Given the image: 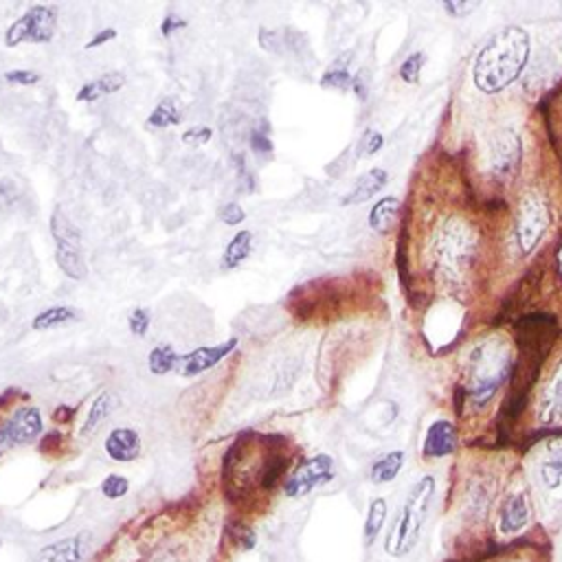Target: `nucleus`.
<instances>
[{
	"instance_id": "12",
	"label": "nucleus",
	"mask_w": 562,
	"mask_h": 562,
	"mask_svg": "<svg viewBox=\"0 0 562 562\" xmlns=\"http://www.w3.org/2000/svg\"><path fill=\"white\" fill-rule=\"evenodd\" d=\"M103 451L112 461L130 463L141 455V435L135 428L117 426L108 433L106 442H103Z\"/></svg>"
},
{
	"instance_id": "31",
	"label": "nucleus",
	"mask_w": 562,
	"mask_h": 562,
	"mask_svg": "<svg viewBox=\"0 0 562 562\" xmlns=\"http://www.w3.org/2000/svg\"><path fill=\"white\" fill-rule=\"evenodd\" d=\"M229 534H233V542L235 545H240V549L249 551L253 549L255 542H258V536H255V531L250 530L249 525H241V522H238V525H229Z\"/></svg>"
},
{
	"instance_id": "17",
	"label": "nucleus",
	"mask_w": 562,
	"mask_h": 562,
	"mask_svg": "<svg viewBox=\"0 0 562 562\" xmlns=\"http://www.w3.org/2000/svg\"><path fill=\"white\" fill-rule=\"evenodd\" d=\"M398 214H400V200L396 196H384L372 206L367 222L376 233H389L396 224Z\"/></svg>"
},
{
	"instance_id": "5",
	"label": "nucleus",
	"mask_w": 562,
	"mask_h": 562,
	"mask_svg": "<svg viewBox=\"0 0 562 562\" xmlns=\"http://www.w3.org/2000/svg\"><path fill=\"white\" fill-rule=\"evenodd\" d=\"M334 479V460L329 455H314L303 460L288 475L284 483V492L290 499H303L317 487Z\"/></svg>"
},
{
	"instance_id": "41",
	"label": "nucleus",
	"mask_w": 562,
	"mask_h": 562,
	"mask_svg": "<svg viewBox=\"0 0 562 562\" xmlns=\"http://www.w3.org/2000/svg\"><path fill=\"white\" fill-rule=\"evenodd\" d=\"M554 398H556V402L562 404V367H560L558 378H556V382H554Z\"/></svg>"
},
{
	"instance_id": "13",
	"label": "nucleus",
	"mask_w": 562,
	"mask_h": 562,
	"mask_svg": "<svg viewBox=\"0 0 562 562\" xmlns=\"http://www.w3.org/2000/svg\"><path fill=\"white\" fill-rule=\"evenodd\" d=\"M56 261L68 279L82 281L88 275L82 241H56Z\"/></svg>"
},
{
	"instance_id": "23",
	"label": "nucleus",
	"mask_w": 562,
	"mask_h": 562,
	"mask_svg": "<svg viewBox=\"0 0 562 562\" xmlns=\"http://www.w3.org/2000/svg\"><path fill=\"white\" fill-rule=\"evenodd\" d=\"M387 514H389V503L378 496L369 503V510H367V519H364V530H363V539L364 545L372 547L376 542L378 536L382 534V527L387 522Z\"/></svg>"
},
{
	"instance_id": "6",
	"label": "nucleus",
	"mask_w": 562,
	"mask_h": 562,
	"mask_svg": "<svg viewBox=\"0 0 562 562\" xmlns=\"http://www.w3.org/2000/svg\"><path fill=\"white\" fill-rule=\"evenodd\" d=\"M44 428L42 413L36 407H22L0 426V457L7 451L40 437Z\"/></svg>"
},
{
	"instance_id": "28",
	"label": "nucleus",
	"mask_w": 562,
	"mask_h": 562,
	"mask_svg": "<svg viewBox=\"0 0 562 562\" xmlns=\"http://www.w3.org/2000/svg\"><path fill=\"white\" fill-rule=\"evenodd\" d=\"M352 73L347 68H329L328 73L319 80L323 88H337V91H345V88L352 86Z\"/></svg>"
},
{
	"instance_id": "36",
	"label": "nucleus",
	"mask_w": 562,
	"mask_h": 562,
	"mask_svg": "<svg viewBox=\"0 0 562 562\" xmlns=\"http://www.w3.org/2000/svg\"><path fill=\"white\" fill-rule=\"evenodd\" d=\"M479 7V3H443V9H446L448 13H451L452 18H466L468 13H472L475 9Z\"/></svg>"
},
{
	"instance_id": "32",
	"label": "nucleus",
	"mask_w": 562,
	"mask_h": 562,
	"mask_svg": "<svg viewBox=\"0 0 562 562\" xmlns=\"http://www.w3.org/2000/svg\"><path fill=\"white\" fill-rule=\"evenodd\" d=\"M218 218L224 222L226 226H238L246 220V211L241 209L240 202H226L218 211Z\"/></svg>"
},
{
	"instance_id": "20",
	"label": "nucleus",
	"mask_w": 562,
	"mask_h": 562,
	"mask_svg": "<svg viewBox=\"0 0 562 562\" xmlns=\"http://www.w3.org/2000/svg\"><path fill=\"white\" fill-rule=\"evenodd\" d=\"M250 253H253V233H250L249 229H241L229 240V244H226L222 266H224L226 270L238 268L241 261L250 258Z\"/></svg>"
},
{
	"instance_id": "33",
	"label": "nucleus",
	"mask_w": 562,
	"mask_h": 562,
	"mask_svg": "<svg viewBox=\"0 0 562 562\" xmlns=\"http://www.w3.org/2000/svg\"><path fill=\"white\" fill-rule=\"evenodd\" d=\"M214 136V130L209 126H191L182 132V143L187 145H205V143L211 141Z\"/></svg>"
},
{
	"instance_id": "38",
	"label": "nucleus",
	"mask_w": 562,
	"mask_h": 562,
	"mask_svg": "<svg viewBox=\"0 0 562 562\" xmlns=\"http://www.w3.org/2000/svg\"><path fill=\"white\" fill-rule=\"evenodd\" d=\"M115 38H117V29H101L100 33H95V36H92L91 40L86 42V51H92V48L103 47V44L115 40Z\"/></svg>"
},
{
	"instance_id": "9",
	"label": "nucleus",
	"mask_w": 562,
	"mask_h": 562,
	"mask_svg": "<svg viewBox=\"0 0 562 562\" xmlns=\"http://www.w3.org/2000/svg\"><path fill=\"white\" fill-rule=\"evenodd\" d=\"M460 446V433L451 420H435L424 433L422 457L426 460H443L451 457Z\"/></svg>"
},
{
	"instance_id": "4",
	"label": "nucleus",
	"mask_w": 562,
	"mask_h": 562,
	"mask_svg": "<svg viewBox=\"0 0 562 562\" xmlns=\"http://www.w3.org/2000/svg\"><path fill=\"white\" fill-rule=\"evenodd\" d=\"M57 7L53 4H33L18 18L4 33V44L9 48L21 44H47L56 38Z\"/></svg>"
},
{
	"instance_id": "10",
	"label": "nucleus",
	"mask_w": 562,
	"mask_h": 562,
	"mask_svg": "<svg viewBox=\"0 0 562 562\" xmlns=\"http://www.w3.org/2000/svg\"><path fill=\"white\" fill-rule=\"evenodd\" d=\"M531 519V503L527 492H514L505 499L499 512V530L503 534H521Z\"/></svg>"
},
{
	"instance_id": "22",
	"label": "nucleus",
	"mask_w": 562,
	"mask_h": 562,
	"mask_svg": "<svg viewBox=\"0 0 562 562\" xmlns=\"http://www.w3.org/2000/svg\"><path fill=\"white\" fill-rule=\"evenodd\" d=\"M77 319H80V312H77L75 308H68V305H56V308H48L38 314V317H33L31 328L36 329V332H44V329L62 328V325L77 321Z\"/></svg>"
},
{
	"instance_id": "16",
	"label": "nucleus",
	"mask_w": 562,
	"mask_h": 562,
	"mask_svg": "<svg viewBox=\"0 0 562 562\" xmlns=\"http://www.w3.org/2000/svg\"><path fill=\"white\" fill-rule=\"evenodd\" d=\"M117 407H119V398L112 391H101L100 396L95 398V402L91 404V411H88L86 422H83L82 426V435L83 437L92 435V433L112 416V411H115Z\"/></svg>"
},
{
	"instance_id": "8",
	"label": "nucleus",
	"mask_w": 562,
	"mask_h": 562,
	"mask_svg": "<svg viewBox=\"0 0 562 562\" xmlns=\"http://www.w3.org/2000/svg\"><path fill=\"white\" fill-rule=\"evenodd\" d=\"M235 347H238V338L233 337L220 345L198 347V349H194V352L185 354V356H180V363H179L180 376L194 378V376H200V373L209 372V369H214L220 361H224V358L229 356Z\"/></svg>"
},
{
	"instance_id": "39",
	"label": "nucleus",
	"mask_w": 562,
	"mask_h": 562,
	"mask_svg": "<svg viewBox=\"0 0 562 562\" xmlns=\"http://www.w3.org/2000/svg\"><path fill=\"white\" fill-rule=\"evenodd\" d=\"M62 440L64 437L60 435V433H47V435H44V440L40 442V451L44 452V455H53V448H57L62 443Z\"/></svg>"
},
{
	"instance_id": "14",
	"label": "nucleus",
	"mask_w": 562,
	"mask_h": 562,
	"mask_svg": "<svg viewBox=\"0 0 562 562\" xmlns=\"http://www.w3.org/2000/svg\"><path fill=\"white\" fill-rule=\"evenodd\" d=\"M389 174L382 170V167H373V170L364 171V174L354 182L352 191L343 198V205H363V202L372 200L373 196L381 194V191L387 187Z\"/></svg>"
},
{
	"instance_id": "29",
	"label": "nucleus",
	"mask_w": 562,
	"mask_h": 562,
	"mask_svg": "<svg viewBox=\"0 0 562 562\" xmlns=\"http://www.w3.org/2000/svg\"><path fill=\"white\" fill-rule=\"evenodd\" d=\"M150 323H152V314L147 308L132 310L130 317H127V328H130V332L139 338L145 337L147 329H150Z\"/></svg>"
},
{
	"instance_id": "26",
	"label": "nucleus",
	"mask_w": 562,
	"mask_h": 562,
	"mask_svg": "<svg viewBox=\"0 0 562 562\" xmlns=\"http://www.w3.org/2000/svg\"><path fill=\"white\" fill-rule=\"evenodd\" d=\"M127 492H130V479L123 475H117V472H112V475H108L106 479L101 481V495L106 496V499L119 501L127 495Z\"/></svg>"
},
{
	"instance_id": "40",
	"label": "nucleus",
	"mask_w": 562,
	"mask_h": 562,
	"mask_svg": "<svg viewBox=\"0 0 562 562\" xmlns=\"http://www.w3.org/2000/svg\"><path fill=\"white\" fill-rule=\"evenodd\" d=\"M73 416H75V408H68V407H57L56 411H53V422H57V424H68L73 420Z\"/></svg>"
},
{
	"instance_id": "11",
	"label": "nucleus",
	"mask_w": 562,
	"mask_h": 562,
	"mask_svg": "<svg viewBox=\"0 0 562 562\" xmlns=\"http://www.w3.org/2000/svg\"><path fill=\"white\" fill-rule=\"evenodd\" d=\"M88 539H91V534L82 531L77 536H68V539L51 542V545L42 547L38 551L33 562H83Z\"/></svg>"
},
{
	"instance_id": "35",
	"label": "nucleus",
	"mask_w": 562,
	"mask_h": 562,
	"mask_svg": "<svg viewBox=\"0 0 562 562\" xmlns=\"http://www.w3.org/2000/svg\"><path fill=\"white\" fill-rule=\"evenodd\" d=\"M185 27H187L185 18L176 16V13H167L165 21L161 22V36L171 38L176 31H180V29H185Z\"/></svg>"
},
{
	"instance_id": "25",
	"label": "nucleus",
	"mask_w": 562,
	"mask_h": 562,
	"mask_svg": "<svg viewBox=\"0 0 562 562\" xmlns=\"http://www.w3.org/2000/svg\"><path fill=\"white\" fill-rule=\"evenodd\" d=\"M424 62H426V56H424L422 51L411 53V56H408L407 60H404V62L400 64V71H398V75H400V80H402L404 83H411V86H416V83H420Z\"/></svg>"
},
{
	"instance_id": "24",
	"label": "nucleus",
	"mask_w": 562,
	"mask_h": 562,
	"mask_svg": "<svg viewBox=\"0 0 562 562\" xmlns=\"http://www.w3.org/2000/svg\"><path fill=\"white\" fill-rule=\"evenodd\" d=\"M179 363L180 354H176L171 345H156L147 356V367L154 376H167L170 372L179 369Z\"/></svg>"
},
{
	"instance_id": "37",
	"label": "nucleus",
	"mask_w": 562,
	"mask_h": 562,
	"mask_svg": "<svg viewBox=\"0 0 562 562\" xmlns=\"http://www.w3.org/2000/svg\"><path fill=\"white\" fill-rule=\"evenodd\" d=\"M250 150L258 152V154H268V152H273V141L268 139V135L266 132H253V136H250Z\"/></svg>"
},
{
	"instance_id": "27",
	"label": "nucleus",
	"mask_w": 562,
	"mask_h": 562,
	"mask_svg": "<svg viewBox=\"0 0 562 562\" xmlns=\"http://www.w3.org/2000/svg\"><path fill=\"white\" fill-rule=\"evenodd\" d=\"M92 82H95L100 95L106 97V95H115V92H119L121 88L126 86V75L119 71H110V73H103V75H100Z\"/></svg>"
},
{
	"instance_id": "2",
	"label": "nucleus",
	"mask_w": 562,
	"mask_h": 562,
	"mask_svg": "<svg viewBox=\"0 0 562 562\" xmlns=\"http://www.w3.org/2000/svg\"><path fill=\"white\" fill-rule=\"evenodd\" d=\"M433 496H435V479L431 475L413 483L407 503L402 505L400 514H398L396 522L384 539V551L391 558H404L416 549L422 539L424 525H426Z\"/></svg>"
},
{
	"instance_id": "1",
	"label": "nucleus",
	"mask_w": 562,
	"mask_h": 562,
	"mask_svg": "<svg viewBox=\"0 0 562 562\" xmlns=\"http://www.w3.org/2000/svg\"><path fill=\"white\" fill-rule=\"evenodd\" d=\"M527 60H530V33L516 24L503 27L477 56L472 82L486 95H496L519 80Z\"/></svg>"
},
{
	"instance_id": "21",
	"label": "nucleus",
	"mask_w": 562,
	"mask_h": 562,
	"mask_svg": "<svg viewBox=\"0 0 562 562\" xmlns=\"http://www.w3.org/2000/svg\"><path fill=\"white\" fill-rule=\"evenodd\" d=\"M182 121V103L179 97H165V100L159 101V106L154 108V110L150 112V117H147V126L150 127H156V130H161V127H174L179 126V123Z\"/></svg>"
},
{
	"instance_id": "18",
	"label": "nucleus",
	"mask_w": 562,
	"mask_h": 562,
	"mask_svg": "<svg viewBox=\"0 0 562 562\" xmlns=\"http://www.w3.org/2000/svg\"><path fill=\"white\" fill-rule=\"evenodd\" d=\"M540 477L549 490H558L562 486V437L547 443L545 457L540 463Z\"/></svg>"
},
{
	"instance_id": "3",
	"label": "nucleus",
	"mask_w": 562,
	"mask_h": 562,
	"mask_svg": "<svg viewBox=\"0 0 562 562\" xmlns=\"http://www.w3.org/2000/svg\"><path fill=\"white\" fill-rule=\"evenodd\" d=\"M472 376L470 387H468V398H470L472 407H486L496 391L507 382L512 373V361L510 354L505 349H495L492 345H483L472 354Z\"/></svg>"
},
{
	"instance_id": "34",
	"label": "nucleus",
	"mask_w": 562,
	"mask_h": 562,
	"mask_svg": "<svg viewBox=\"0 0 562 562\" xmlns=\"http://www.w3.org/2000/svg\"><path fill=\"white\" fill-rule=\"evenodd\" d=\"M4 80L9 83H16V86H33L42 80L40 73L27 71V68H13V71L4 73Z\"/></svg>"
},
{
	"instance_id": "30",
	"label": "nucleus",
	"mask_w": 562,
	"mask_h": 562,
	"mask_svg": "<svg viewBox=\"0 0 562 562\" xmlns=\"http://www.w3.org/2000/svg\"><path fill=\"white\" fill-rule=\"evenodd\" d=\"M384 145V136L378 130H367L361 136V143H358V156L364 159V156H373L376 152H381Z\"/></svg>"
},
{
	"instance_id": "19",
	"label": "nucleus",
	"mask_w": 562,
	"mask_h": 562,
	"mask_svg": "<svg viewBox=\"0 0 562 562\" xmlns=\"http://www.w3.org/2000/svg\"><path fill=\"white\" fill-rule=\"evenodd\" d=\"M521 159V145L519 139L512 135H503L495 141V152H492V165L499 171L501 176H505L507 171H512L516 167V162Z\"/></svg>"
},
{
	"instance_id": "15",
	"label": "nucleus",
	"mask_w": 562,
	"mask_h": 562,
	"mask_svg": "<svg viewBox=\"0 0 562 562\" xmlns=\"http://www.w3.org/2000/svg\"><path fill=\"white\" fill-rule=\"evenodd\" d=\"M404 461H407L404 451H391L387 452V455L378 457V460L372 463V468H369V481L376 483V486H384V483L396 481L404 468Z\"/></svg>"
},
{
	"instance_id": "7",
	"label": "nucleus",
	"mask_w": 562,
	"mask_h": 562,
	"mask_svg": "<svg viewBox=\"0 0 562 562\" xmlns=\"http://www.w3.org/2000/svg\"><path fill=\"white\" fill-rule=\"evenodd\" d=\"M547 224H549V211L547 205L539 196H530L522 202L519 218H516V240L522 253H531L539 244L542 235H545Z\"/></svg>"
}]
</instances>
